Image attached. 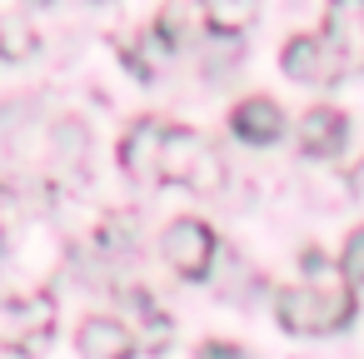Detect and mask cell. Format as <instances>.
<instances>
[{
    "mask_svg": "<svg viewBox=\"0 0 364 359\" xmlns=\"http://www.w3.org/2000/svg\"><path fill=\"white\" fill-rule=\"evenodd\" d=\"M120 170L140 185H185L195 195H220L225 190V160L190 125L135 120L130 135L120 140Z\"/></svg>",
    "mask_w": 364,
    "mask_h": 359,
    "instance_id": "cell-1",
    "label": "cell"
},
{
    "mask_svg": "<svg viewBox=\"0 0 364 359\" xmlns=\"http://www.w3.org/2000/svg\"><path fill=\"white\" fill-rule=\"evenodd\" d=\"M304 264L314 269L309 284H289L274 294V314L284 329L294 334H334L354 319V284L339 274H329V264L319 254H304Z\"/></svg>",
    "mask_w": 364,
    "mask_h": 359,
    "instance_id": "cell-2",
    "label": "cell"
},
{
    "mask_svg": "<svg viewBox=\"0 0 364 359\" xmlns=\"http://www.w3.org/2000/svg\"><path fill=\"white\" fill-rule=\"evenodd\" d=\"M160 254L165 264L180 274V279H205L210 274V259H215V230L200 225V220H170L165 235H160Z\"/></svg>",
    "mask_w": 364,
    "mask_h": 359,
    "instance_id": "cell-3",
    "label": "cell"
},
{
    "mask_svg": "<svg viewBox=\"0 0 364 359\" xmlns=\"http://www.w3.org/2000/svg\"><path fill=\"white\" fill-rule=\"evenodd\" d=\"M319 41L334 50L339 70H364V0H329Z\"/></svg>",
    "mask_w": 364,
    "mask_h": 359,
    "instance_id": "cell-4",
    "label": "cell"
},
{
    "mask_svg": "<svg viewBox=\"0 0 364 359\" xmlns=\"http://www.w3.org/2000/svg\"><path fill=\"white\" fill-rule=\"evenodd\" d=\"M55 324L50 294H26V299H0V344L26 349L31 339H46Z\"/></svg>",
    "mask_w": 364,
    "mask_h": 359,
    "instance_id": "cell-5",
    "label": "cell"
},
{
    "mask_svg": "<svg viewBox=\"0 0 364 359\" xmlns=\"http://www.w3.org/2000/svg\"><path fill=\"white\" fill-rule=\"evenodd\" d=\"M279 70L299 85H334L344 70L334 60V50L319 41V36H294L284 50H279Z\"/></svg>",
    "mask_w": 364,
    "mask_h": 359,
    "instance_id": "cell-6",
    "label": "cell"
},
{
    "mask_svg": "<svg viewBox=\"0 0 364 359\" xmlns=\"http://www.w3.org/2000/svg\"><path fill=\"white\" fill-rule=\"evenodd\" d=\"M344 135H349V125H344V115L329 110V105H314V110L299 115V150H304L309 160L339 155V150H344Z\"/></svg>",
    "mask_w": 364,
    "mask_h": 359,
    "instance_id": "cell-7",
    "label": "cell"
},
{
    "mask_svg": "<svg viewBox=\"0 0 364 359\" xmlns=\"http://www.w3.org/2000/svg\"><path fill=\"white\" fill-rule=\"evenodd\" d=\"M75 349H80L85 359H130V354H135V334H130L125 319H105V314H95V319L80 324Z\"/></svg>",
    "mask_w": 364,
    "mask_h": 359,
    "instance_id": "cell-8",
    "label": "cell"
},
{
    "mask_svg": "<svg viewBox=\"0 0 364 359\" xmlns=\"http://www.w3.org/2000/svg\"><path fill=\"white\" fill-rule=\"evenodd\" d=\"M230 130H235L245 145H269V140H279L284 115H279V105H274V100L250 95V100H240V105L230 110Z\"/></svg>",
    "mask_w": 364,
    "mask_h": 359,
    "instance_id": "cell-9",
    "label": "cell"
},
{
    "mask_svg": "<svg viewBox=\"0 0 364 359\" xmlns=\"http://www.w3.org/2000/svg\"><path fill=\"white\" fill-rule=\"evenodd\" d=\"M259 11V0H205V26L215 36H240Z\"/></svg>",
    "mask_w": 364,
    "mask_h": 359,
    "instance_id": "cell-10",
    "label": "cell"
},
{
    "mask_svg": "<svg viewBox=\"0 0 364 359\" xmlns=\"http://www.w3.org/2000/svg\"><path fill=\"white\" fill-rule=\"evenodd\" d=\"M36 55V31L26 16H0V60H26Z\"/></svg>",
    "mask_w": 364,
    "mask_h": 359,
    "instance_id": "cell-11",
    "label": "cell"
},
{
    "mask_svg": "<svg viewBox=\"0 0 364 359\" xmlns=\"http://www.w3.org/2000/svg\"><path fill=\"white\" fill-rule=\"evenodd\" d=\"M339 274L359 289L364 284V225L359 230H349V240H344V254H339Z\"/></svg>",
    "mask_w": 364,
    "mask_h": 359,
    "instance_id": "cell-12",
    "label": "cell"
},
{
    "mask_svg": "<svg viewBox=\"0 0 364 359\" xmlns=\"http://www.w3.org/2000/svg\"><path fill=\"white\" fill-rule=\"evenodd\" d=\"M200 359H245V349H235V344H220V339H210V344L200 349Z\"/></svg>",
    "mask_w": 364,
    "mask_h": 359,
    "instance_id": "cell-13",
    "label": "cell"
},
{
    "mask_svg": "<svg viewBox=\"0 0 364 359\" xmlns=\"http://www.w3.org/2000/svg\"><path fill=\"white\" fill-rule=\"evenodd\" d=\"M41 6H46V0H41Z\"/></svg>",
    "mask_w": 364,
    "mask_h": 359,
    "instance_id": "cell-14",
    "label": "cell"
}]
</instances>
